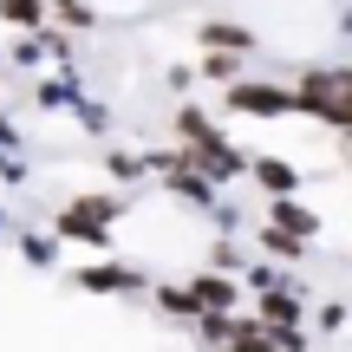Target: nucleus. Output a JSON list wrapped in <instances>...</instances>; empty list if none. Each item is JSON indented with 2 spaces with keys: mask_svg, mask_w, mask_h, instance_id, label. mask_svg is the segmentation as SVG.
I'll return each mask as SVG.
<instances>
[{
  "mask_svg": "<svg viewBox=\"0 0 352 352\" xmlns=\"http://www.w3.org/2000/svg\"><path fill=\"white\" fill-rule=\"evenodd\" d=\"M196 39H202V46H215V52H228V59H248V52H254V33H248V26H235V20H209Z\"/></svg>",
  "mask_w": 352,
  "mask_h": 352,
  "instance_id": "2",
  "label": "nucleus"
},
{
  "mask_svg": "<svg viewBox=\"0 0 352 352\" xmlns=\"http://www.w3.org/2000/svg\"><path fill=\"white\" fill-rule=\"evenodd\" d=\"M235 65H241V59H228V52H209V59H202V72H209V78H235Z\"/></svg>",
  "mask_w": 352,
  "mask_h": 352,
  "instance_id": "6",
  "label": "nucleus"
},
{
  "mask_svg": "<svg viewBox=\"0 0 352 352\" xmlns=\"http://www.w3.org/2000/svg\"><path fill=\"white\" fill-rule=\"evenodd\" d=\"M274 215H280V222H287V228H300V235H307V228H314V215H307V209H294V202H280Z\"/></svg>",
  "mask_w": 352,
  "mask_h": 352,
  "instance_id": "7",
  "label": "nucleus"
},
{
  "mask_svg": "<svg viewBox=\"0 0 352 352\" xmlns=\"http://www.w3.org/2000/svg\"><path fill=\"white\" fill-rule=\"evenodd\" d=\"M0 20H7V26H26V33H39L46 0H0Z\"/></svg>",
  "mask_w": 352,
  "mask_h": 352,
  "instance_id": "3",
  "label": "nucleus"
},
{
  "mask_svg": "<svg viewBox=\"0 0 352 352\" xmlns=\"http://www.w3.org/2000/svg\"><path fill=\"white\" fill-rule=\"evenodd\" d=\"M228 111H248V118H287V111H294V91L261 85V78H228Z\"/></svg>",
  "mask_w": 352,
  "mask_h": 352,
  "instance_id": "1",
  "label": "nucleus"
},
{
  "mask_svg": "<svg viewBox=\"0 0 352 352\" xmlns=\"http://www.w3.org/2000/svg\"><path fill=\"white\" fill-rule=\"evenodd\" d=\"M254 176H261L267 189H294V170L287 164H254Z\"/></svg>",
  "mask_w": 352,
  "mask_h": 352,
  "instance_id": "4",
  "label": "nucleus"
},
{
  "mask_svg": "<svg viewBox=\"0 0 352 352\" xmlns=\"http://www.w3.org/2000/svg\"><path fill=\"white\" fill-rule=\"evenodd\" d=\"M261 314H267V320H280V327H287V320H294V314H300V307H294V300H287V294H267V307H261Z\"/></svg>",
  "mask_w": 352,
  "mask_h": 352,
  "instance_id": "5",
  "label": "nucleus"
}]
</instances>
